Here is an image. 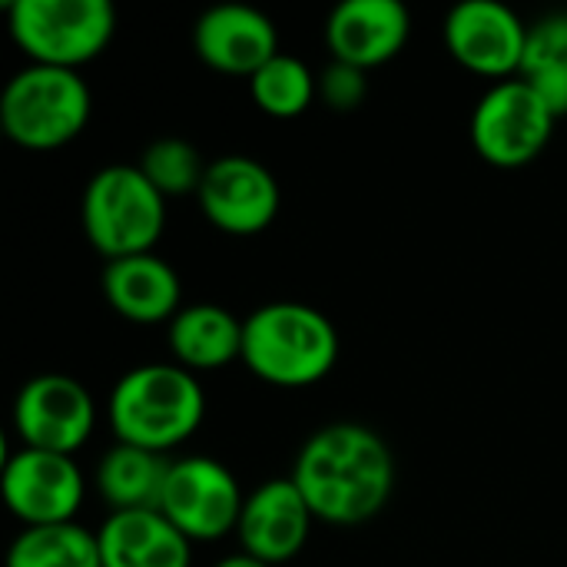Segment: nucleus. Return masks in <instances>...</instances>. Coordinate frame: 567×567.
<instances>
[{
	"instance_id": "f257e3e1",
	"label": "nucleus",
	"mask_w": 567,
	"mask_h": 567,
	"mask_svg": "<svg viewBox=\"0 0 567 567\" xmlns=\"http://www.w3.org/2000/svg\"><path fill=\"white\" fill-rule=\"evenodd\" d=\"M395 455L362 422H332L306 439L292 462V482L316 522L355 528L382 515L395 492Z\"/></svg>"
},
{
	"instance_id": "f03ea898",
	"label": "nucleus",
	"mask_w": 567,
	"mask_h": 567,
	"mask_svg": "<svg viewBox=\"0 0 567 567\" xmlns=\"http://www.w3.org/2000/svg\"><path fill=\"white\" fill-rule=\"evenodd\" d=\"M332 319L306 302H266L243 319V365L266 385L309 389L339 362Z\"/></svg>"
},
{
	"instance_id": "7ed1b4c3",
	"label": "nucleus",
	"mask_w": 567,
	"mask_h": 567,
	"mask_svg": "<svg viewBox=\"0 0 567 567\" xmlns=\"http://www.w3.org/2000/svg\"><path fill=\"white\" fill-rule=\"evenodd\" d=\"M106 415L116 442L166 455L199 432L206 392L196 372L176 362H146L116 379Z\"/></svg>"
},
{
	"instance_id": "20e7f679",
	"label": "nucleus",
	"mask_w": 567,
	"mask_h": 567,
	"mask_svg": "<svg viewBox=\"0 0 567 567\" xmlns=\"http://www.w3.org/2000/svg\"><path fill=\"white\" fill-rule=\"evenodd\" d=\"M90 246L110 262L153 252L166 229V196L133 163H110L90 176L80 199Z\"/></svg>"
},
{
	"instance_id": "39448f33",
	"label": "nucleus",
	"mask_w": 567,
	"mask_h": 567,
	"mask_svg": "<svg viewBox=\"0 0 567 567\" xmlns=\"http://www.w3.org/2000/svg\"><path fill=\"white\" fill-rule=\"evenodd\" d=\"M93 96L76 70L27 63L0 90V130L23 150H60L90 123Z\"/></svg>"
},
{
	"instance_id": "423d86ee",
	"label": "nucleus",
	"mask_w": 567,
	"mask_h": 567,
	"mask_svg": "<svg viewBox=\"0 0 567 567\" xmlns=\"http://www.w3.org/2000/svg\"><path fill=\"white\" fill-rule=\"evenodd\" d=\"M7 23L30 63L76 70L110 47L116 10L110 0H13Z\"/></svg>"
},
{
	"instance_id": "0eeeda50",
	"label": "nucleus",
	"mask_w": 567,
	"mask_h": 567,
	"mask_svg": "<svg viewBox=\"0 0 567 567\" xmlns=\"http://www.w3.org/2000/svg\"><path fill=\"white\" fill-rule=\"evenodd\" d=\"M558 116L545 100L522 80H498L482 93L472 110V146L478 156L498 169H522L542 156L555 133Z\"/></svg>"
},
{
	"instance_id": "6e6552de",
	"label": "nucleus",
	"mask_w": 567,
	"mask_h": 567,
	"mask_svg": "<svg viewBox=\"0 0 567 567\" xmlns=\"http://www.w3.org/2000/svg\"><path fill=\"white\" fill-rule=\"evenodd\" d=\"M93 425L96 402L73 375L40 372L27 379L13 399V432L23 449L73 455L86 445Z\"/></svg>"
},
{
	"instance_id": "1a4fd4ad",
	"label": "nucleus",
	"mask_w": 567,
	"mask_h": 567,
	"mask_svg": "<svg viewBox=\"0 0 567 567\" xmlns=\"http://www.w3.org/2000/svg\"><path fill=\"white\" fill-rule=\"evenodd\" d=\"M246 495L236 475L206 455L173 458L159 512L189 542H219L239 528Z\"/></svg>"
},
{
	"instance_id": "9d476101",
	"label": "nucleus",
	"mask_w": 567,
	"mask_h": 567,
	"mask_svg": "<svg viewBox=\"0 0 567 567\" xmlns=\"http://www.w3.org/2000/svg\"><path fill=\"white\" fill-rule=\"evenodd\" d=\"M3 505L23 528L66 525L86 498V478L73 455L17 449L0 472Z\"/></svg>"
},
{
	"instance_id": "9b49d317",
	"label": "nucleus",
	"mask_w": 567,
	"mask_h": 567,
	"mask_svg": "<svg viewBox=\"0 0 567 567\" xmlns=\"http://www.w3.org/2000/svg\"><path fill=\"white\" fill-rule=\"evenodd\" d=\"M528 23L502 0H462L445 13L449 53L478 76L512 80L522 73Z\"/></svg>"
},
{
	"instance_id": "f8f14e48",
	"label": "nucleus",
	"mask_w": 567,
	"mask_h": 567,
	"mask_svg": "<svg viewBox=\"0 0 567 567\" xmlns=\"http://www.w3.org/2000/svg\"><path fill=\"white\" fill-rule=\"evenodd\" d=\"M196 199L203 216L229 236H256L269 229L282 206L272 169L243 153L213 159Z\"/></svg>"
},
{
	"instance_id": "ddd939ff",
	"label": "nucleus",
	"mask_w": 567,
	"mask_h": 567,
	"mask_svg": "<svg viewBox=\"0 0 567 567\" xmlns=\"http://www.w3.org/2000/svg\"><path fill=\"white\" fill-rule=\"evenodd\" d=\"M316 515L309 512L302 492L292 478H269L246 495L236 538L243 551L269 567L299 558L309 542Z\"/></svg>"
},
{
	"instance_id": "4468645a",
	"label": "nucleus",
	"mask_w": 567,
	"mask_h": 567,
	"mask_svg": "<svg viewBox=\"0 0 567 567\" xmlns=\"http://www.w3.org/2000/svg\"><path fill=\"white\" fill-rule=\"evenodd\" d=\"M196 56L229 76H252L279 50V33L269 13L249 3H216L193 27Z\"/></svg>"
},
{
	"instance_id": "2eb2a0df",
	"label": "nucleus",
	"mask_w": 567,
	"mask_h": 567,
	"mask_svg": "<svg viewBox=\"0 0 567 567\" xmlns=\"http://www.w3.org/2000/svg\"><path fill=\"white\" fill-rule=\"evenodd\" d=\"M412 33V17L402 0H342L326 20L332 60L359 70L382 66L402 53Z\"/></svg>"
},
{
	"instance_id": "dca6fc26",
	"label": "nucleus",
	"mask_w": 567,
	"mask_h": 567,
	"mask_svg": "<svg viewBox=\"0 0 567 567\" xmlns=\"http://www.w3.org/2000/svg\"><path fill=\"white\" fill-rule=\"evenodd\" d=\"M100 286L110 309L136 326L173 322V316L183 309L179 272L156 252L110 259L103 266Z\"/></svg>"
},
{
	"instance_id": "f3484780",
	"label": "nucleus",
	"mask_w": 567,
	"mask_h": 567,
	"mask_svg": "<svg viewBox=\"0 0 567 567\" xmlns=\"http://www.w3.org/2000/svg\"><path fill=\"white\" fill-rule=\"evenodd\" d=\"M103 567H189L193 542L163 512H113L96 528Z\"/></svg>"
},
{
	"instance_id": "a211bd4d",
	"label": "nucleus",
	"mask_w": 567,
	"mask_h": 567,
	"mask_svg": "<svg viewBox=\"0 0 567 567\" xmlns=\"http://www.w3.org/2000/svg\"><path fill=\"white\" fill-rule=\"evenodd\" d=\"M169 352L189 372H213L243 359V319L216 302L183 306L169 329Z\"/></svg>"
},
{
	"instance_id": "6ab92c4d",
	"label": "nucleus",
	"mask_w": 567,
	"mask_h": 567,
	"mask_svg": "<svg viewBox=\"0 0 567 567\" xmlns=\"http://www.w3.org/2000/svg\"><path fill=\"white\" fill-rule=\"evenodd\" d=\"M173 458L116 442L100 462H96V495L106 502L110 515L113 512H159L163 488L169 478Z\"/></svg>"
},
{
	"instance_id": "aec40b11",
	"label": "nucleus",
	"mask_w": 567,
	"mask_h": 567,
	"mask_svg": "<svg viewBox=\"0 0 567 567\" xmlns=\"http://www.w3.org/2000/svg\"><path fill=\"white\" fill-rule=\"evenodd\" d=\"M518 76L558 120L567 116V13H548L532 23Z\"/></svg>"
},
{
	"instance_id": "412c9836",
	"label": "nucleus",
	"mask_w": 567,
	"mask_h": 567,
	"mask_svg": "<svg viewBox=\"0 0 567 567\" xmlns=\"http://www.w3.org/2000/svg\"><path fill=\"white\" fill-rule=\"evenodd\" d=\"M7 567H103V561L96 532L66 522L23 528L7 551Z\"/></svg>"
},
{
	"instance_id": "4be33fe9",
	"label": "nucleus",
	"mask_w": 567,
	"mask_h": 567,
	"mask_svg": "<svg viewBox=\"0 0 567 567\" xmlns=\"http://www.w3.org/2000/svg\"><path fill=\"white\" fill-rule=\"evenodd\" d=\"M249 93L266 116L292 120L302 116L319 96V76L309 70L306 60L292 53H276L262 70L249 76Z\"/></svg>"
},
{
	"instance_id": "5701e85b",
	"label": "nucleus",
	"mask_w": 567,
	"mask_h": 567,
	"mask_svg": "<svg viewBox=\"0 0 567 567\" xmlns=\"http://www.w3.org/2000/svg\"><path fill=\"white\" fill-rule=\"evenodd\" d=\"M143 176L169 199V196H186V193H199L203 186V176H206V166L199 150L189 143V140H179V136H163V140H153L140 163Z\"/></svg>"
},
{
	"instance_id": "b1692460",
	"label": "nucleus",
	"mask_w": 567,
	"mask_h": 567,
	"mask_svg": "<svg viewBox=\"0 0 567 567\" xmlns=\"http://www.w3.org/2000/svg\"><path fill=\"white\" fill-rule=\"evenodd\" d=\"M319 96L329 110L336 113H349V110H359L362 100L369 96V80H365V70L352 66V63H342V60H332L322 73H319Z\"/></svg>"
},
{
	"instance_id": "393cba45",
	"label": "nucleus",
	"mask_w": 567,
	"mask_h": 567,
	"mask_svg": "<svg viewBox=\"0 0 567 567\" xmlns=\"http://www.w3.org/2000/svg\"><path fill=\"white\" fill-rule=\"evenodd\" d=\"M213 567H269V565H262V561L249 558L246 551H239V555H229V558L216 561V565H213Z\"/></svg>"
}]
</instances>
